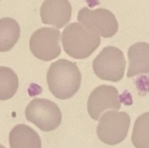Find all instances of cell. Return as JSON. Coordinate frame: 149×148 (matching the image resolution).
<instances>
[{"label": "cell", "mask_w": 149, "mask_h": 148, "mask_svg": "<svg viewBox=\"0 0 149 148\" xmlns=\"http://www.w3.org/2000/svg\"><path fill=\"white\" fill-rule=\"evenodd\" d=\"M121 104L117 88L102 85L96 87L90 94L87 101V111L90 117L98 120L102 113L107 109L119 110Z\"/></svg>", "instance_id": "ba28073f"}, {"label": "cell", "mask_w": 149, "mask_h": 148, "mask_svg": "<svg viewBox=\"0 0 149 148\" xmlns=\"http://www.w3.org/2000/svg\"><path fill=\"white\" fill-rule=\"evenodd\" d=\"M132 142L136 148H149V112L141 114L135 120Z\"/></svg>", "instance_id": "5bb4252c"}, {"label": "cell", "mask_w": 149, "mask_h": 148, "mask_svg": "<svg viewBox=\"0 0 149 148\" xmlns=\"http://www.w3.org/2000/svg\"><path fill=\"white\" fill-rule=\"evenodd\" d=\"M18 89V78L15 72L6 66H0V100L11 99Z\"/></svg>", "instance_id": "4fadbf2b"}, {"label": "cell", "mask_w": 149, "mask_h": 148, "mask_svg": "<svg viewBox=\"0 0 149 148\" xmlns=\"http://www.w3.org/2000/svg\"><path fill=\"white\" fill-rule=\"evenodd\" d=\"M78 21L87 27L97 30L105 38L113 37L119 30V24L114 14L104 8L92 10L84 7L78 13Z\"/></svg>", "instance_id": "52a82bcc"}, {"label": "cell", "mask_w": 149, "mask_h": 148, "mask_svg": "<svg viewBox=\"0 0 149 148\" xmlns=\"http://www.w3.org/2000/svg\"><path fill=\"white\" fill-rule=\"evenodd\" d=\"M93 69L100 79L111 82L121 80L126 69L123 51L114 46L105 47L93 60Z\"/></svg>", "instance_id": "277c9868"}, {"label": "cell", "mask_w": 149, "mask_h": 148, "mask_svg": "<svg viewBox=\"0 0 149 148\" xmlns=\"http://www.w3.org/2000/svg\"><path fill=\"white\" fill-rule=\"evenodd\" d=\"M62 44L65 53L75 58L84 59L90 57L100 46V32L81 23H72L63 31Z\"/></svg>", "instance_id": "7a4b0ae2"}, {"label": "cell", "mask_w": 149, "mask_h": 148, "mask_svg": "<svg viewBox=\"0 0 149 148\" xmlns=\"http://www.w3.org/2000/svg\"><path fill=\"white\" fill-rule=\"evenodd\" d=\"M0 148H5V147H3L2 145H0Z\"/></svg>", "instance_id": "9a60e30c"}, {"label": "cell", "mask_w": 149, "mask_h": 148, "mask_svg": "<svg viewBox=\"0 0 149 148\" xmlns=\"http://www.w3.org/2000/svg\"><path fill=\"white\" fill-rule=\"evenodd\" d=\"M25 118L43 132H52L61 124L62 113L56 103L46 99H34L25 108Z\"/></svg>", "instance_id": "5b68a950"}, {"label": "cell", "mask_w": 149, "mask_h": 148, "mask_svg": "<svg viewBox=\"0 0 149 148\" xmlns=\"http://www.w3.org/2000/svg\"><path fill=\"white\" fill-rule=\"evenodd\" d=\"M47 85L52 95L58 99L73 97L81 85V72L76 63L58 59L52 63L47 72Z\"/></svg>", "instance_id": "6da1fadb"}, {"label": "cell", "mask_w": 149, "mask_h": 148, "mask_svg": "<svg viewBox=\"0 0 149 148\" xmlns=\"http://www.w3.org/2000/svg\"><path fill=\"white\" fill-rule=\"evenodd\" d=\"M127 56L129 60L127 78L149 73V44L145 42L134 44L129 47Z\"/></svg>", "instance_id": "30bf717a"}, {"label": "cell", "mask_w": 149, "mask_h": 148, "mask_svg": "<svg viewBox=\"0 0 149 148\" xmlns=\"http://www.w3.org/2000/svg\"><path fill=\"white\" fill-rule=\"evenodd\" d=\"M43 24L62 28L72 17V4L68 0H45L40 8Z\"/></svg>", "instance_id": "9c48e42d"}, {"label": "cell", "mask_w": 149, "mask_h": 148, "mask_svg": "<svg viewBox=\"0 0 149 148\" xmlns=\"http://www.w3.org/2000/svg\"><path fill=\"white\" fill-rule=\"evenodd\" d=\"M10 148H41L39 135L31 127L20 124L12 128L9 135Z\"/></svg>", "instance_id": "8fae6325"}, {"label": "cell", "mask_w": 149, "mask_h": 148, "mask_svg": "<svg viewBox=\"0 0 149 148\" xmlns=\"http://www.w3.org/2000/svg\"><path fill=\"white\" fill-rule=\"evenodd\" d=\"M60 31L55 28H40L35 31L30 38V50L37 58L51 61L61 53Z\"/></svg>", "instance_id": "8992f818"}, {"label": "cell", "mask_w": 149, "mask_h": 148, "mask_svg": "<svg viewBox=\"0 0 149 148\" xmlns=\"http://www.w3.org/2000/svg\"><path fill=\"white\" fill-rule=\"evenodd\" d=\"M20 37V26L11 17L0 19V52L11 50Z\"/></svg>", "instance_id": "7c38bea8"}, {"label": "cell", "mask_w": 149, "mask_h": 148, "mask_svg": "<svg viewBox=\"0 0 149 148\" xmlns=\"http://www.w3.org/2000/svg\"><path fill=\"white\" fill-rule=\"evenodd\" d=\"M130 122V116L126 112L117 110L107 112L101 116L98 124V137L107 145H118L127 138Z\"/></svg>", "instance_id": "3957f363"}]
</instances>
